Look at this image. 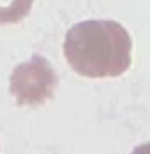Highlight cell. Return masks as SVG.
<instances>
[{"label":"cell","instance_id":"1","mask_svg":"<svg viewBox=\"0 0 150 154\" xmlns=\"http://www.w3.org/2000/svg\"><path fill=\"white\" fill-rule=\"evenodd\" d=\"M132 37L118 21L90 19L72 26L65 35L67 64L85 78H118L132 67Z\"/></svg>","mask_w":150,"mask_h":154},{"label":"cell","instance_id":"2","mask_svg":"<svg viewBox=\"0 0 150 154\" xmlns=\"http://www.w3.org/2000/svg\"><path fill=\"white\" fill-rule=\"evenodd\" d=\"M58 88V74L44 55H33L9 74V92L16 106L37 108L51 101Z\"/></svg>","mask_w":150,"mask_h":154},{"label":"cell","instance_id":"3","mask_svg":"<svg viewBox=\"0 0 150 154\" xmlns=\"http://www.w3.org/2000/svg\"><path fill=\"white\" fill-rule=\"evenodd\" d=\"M35 0H0V26L19 23L30 14Z\"/></svg>","mask_w":150,"mask_h":154},{"label":"cell","instance_id":"4","mask_svg":"<svg viewBox=\"0 0 150 154\" xmlns=\"http://www.w3.org/2000/svg\"><path fill=\"white\" fill-rule=\"evenodd\" d=\"M132 154H150V143H143V145L134 147V149H132Z\"/></svg>","mask_w":150,"mask_h":154}]
</instances>
